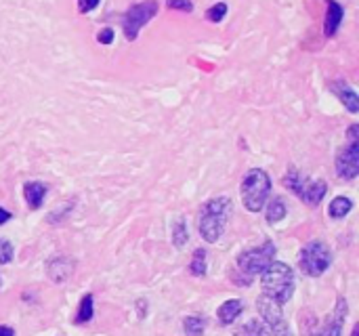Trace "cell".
I'll return each instance as SVG.
<instances>
[{
  "mask_svg": "<svg viewBox=\"0 0 359 336\" xmlns=\"http://www.w3.org/2000/svg\"><path fill=\"white\" fill-rule=\"evenodd\" d=\"M231 210H233V202L229 198H225V196L210 198L200 206V210H198V231H200L204 242H208V244L219 242V238L223 236V231H225V227L229 223Z\"/></svg>",
  "mask_w": 359,
  "mask_h": 336,
  "instance_id": "1",
  "label": "cell"
},
{
  "mask_svg": "<svg viewBox=\"0 0 359 336\" xmlns=\"http://www.w3.org/2000/svg\"><path fill=\"white\" fill-rule=\"evenodd\" d=\"M261 288L263 295L271 301H276L278 305H286L292 295H294V274L292 267L282 263V261H273L263 274H261Z\"/></svg>",
  "mask_w": 359,
  "mask_h": 336,
  "instance_id": "2",
  "label": "cell"
},
{
  "mask_svg": "<svg viewBox=\"0 0 359 336\" xmlns=\"http://www.w3.org/2000/svg\"><path fill=\"white\" fill-rule=\"evenodd\" d=\"M242 204L248 213H261L271 196V177L263 168H250L240 185Z\"/></svg>",
  "mask_w": 359,
  "mask_h": 336,
  "instance_id": "3",
  "label": "cell"
},
{
  "mask_svg": "<svg viewBox=\"0 0 359 336\" xmlns=\"http://www.w3.org/2000/svg\"><path fill=\"white\" fill-rule=\"evenodd\" d=\"M284 187L288 191H292L303 204L316 208L322 204V200L326 198L328 194V183L322 181V179H311V177H305L299 168H290L284 179H282Z\"/></svg>",
  "mask_w": 359,
  "mask_h": 336,
  "instance_id": "4",
  "label": "cell"
},
{
  "mask_svg": "<svg viewBox=\"0 0 359 336\" xmlns=\"http://www.w3.org/2000/svg\"><path fill=\"white\" fill-rule=\"evenodd\" d=\"M276 244L271 240H265L261 246H255V248H248L244 253L238 255V269L242 271V276L246 280L252 282L255 276H261L273 261H276Z\"/></svg>",
  "mask_w": 359,
  "mask_h": 336,
  "instance_id": "5",
  "label": "cell"
},
{
  "mask_svg": "<svg viewBox=\"0 0 359 336\" xmlns=\"http://www.w3.org/2000/svg\"><path fill=\"white\" fill-rule=\"evenodd\" d=\"M332 265V250L322 240H311L303 246L299 255V267L309 278H320Z\"/></svg>",
  "mask_w": 359,
  "mask_h": 336,
  "instance_id": "6",
  "label": "cell"
},
{
  "mask_svg": "<svg viewBox=\"0 0 359 336\" xmlns=\"http://www.w3.org/2000/svg\"><path fill=\"white\" fill-rule=\"evenodd\" d=\"M158 11H160L158 0H143V2L133 4L122 17V32H124L126 40L135 42L139 32L158 15Z\"/></svg>",
  "mask_w": 359,
  "mask_h": 336,
  "instance_id": "7",
  "label": "cell"
},
{
  "mask_svg": "<svg viewBox=\"0 0 359 336\" xmlns=\"http://www.w3.org/2000/svg\"><path fill=\"white\" fill-rule=\"evenodd\" d=\"M337 175L345 181H353L359 175V124L347 130V145L337 154Z\"/></svg>",
  "mask_w": 359,
  "mask_h": 336,
  "instance_id": "8",
  "label": "cell"
},
{
  "mask_svg": "<svg viewBox=\"0 0 359 336\" xmlns=\"http://www.w3.org/2000/svg\"><path fill=\"white\" fill-rule=\"evenodd\" d=\"M257 309H259L261 322L265 326V336H294L290 324L286 322V318L282 314V305H278L276 301H271L267 297H259Z\"/></svg>",
  "mask_w": 359,
  "mask_h": 336,
  "instance_id": "9",
  "label": "cell"
},
{
  "mask_svg": "<svg viewBox=\"0 0 359 336\" xmlns=\"http://www.w3.org/2000/svg\"><path fill=\"white\" fill-rule=\"evenodd\" d=\"M74 269H76V263L67 255H57V257H50L46 261V276L55 284H63L65 280H69Z\"/></svg>",
  "mask_w": 359,
  "mask_h": 336,
  "instance_id": "10",
  "label": "cell"
},
{
  "mask_svg": "<svg viewBox=\"0 0 359 336\" xmlns=\"http://www.w3.org/2000/svg\"><path fill=\"white\" fill-rule=\"evenodd\" d=\"M345 318H347V301H345V299H339L337 309H334L332 318L328 320V324H326L324 328H320L313 336H341L343 335Z\"/></svg>",
  "mask_w": 359,
  "mask_h": 336,
  "instance_id": "11",
  "label": "cell"
},
{
  "mask_svg": "<svg viewBox=\"0 0 359 336\" xmlns=\"http://www.w3.org/2000/svg\"><path fill=\"white\" fill-rule=\"evenodd\" d=\"M345 17V8L337 2V0H326V19H324V36L332 38Z\"/></svg>",
  "mask_w": 359,
  "mask_h": 336,
  "instance_id": "12",
  "label": "cell"
},
{
  "mask_svg": "<svg viewBox=\"0 0 359 336\" xmlns=\"http://www.w3.org/2000/svg\"><path fill=\"white\" fill-rule=\"evenodd\" d=\"M48 191V185L42 181H25L23 183V198L27 202L29 210H38L44 204V196Z\"/></svg>",
  "mask_w": 359,
  "mask_h": 336,
  "instance_id": "13",
  "label": "cell"
},
{
  "mask_svg": "<svg viewBox=\"0 0 359 336\" xmlns=\"http://www.w3.org/2000/svg\"><path fill=\"white\" fill-rule=\"evenodd\" d=\"M330 88H332V93L339 97V101L349 109V114H359V97L358 93L347 84V82H343V80H339V82H332L330 84Z\"/></svg>",
  "mask_w": 359,
  "mask_h": 336,
  "instance_id": "14",
  "label": "cell"
},
{
  "mask_svg": "<svg viewBox=\"0 0 359 336\" xmlns=\"http://www.w3.org/2000/svg\"><path fill=\"white\" fill-rule=\"evenodd\" d=\"M242 311H244V303H242L240 299H231V301H225V303L219 307L217 318H219V322H221L223 326H229V324H233V322L240 318Z\"/></svg>",
  "mask_w": 359,
  "mask_h": 336,
  "instance_id": "15",
  "label": "cell"
},
{
  "mask_svg": "<svg viewBox=\"0 0 359 336\" xmlns=\"http://www.w3.org/2000/svg\"><path fill=\"white\" fill-rule=\"evenodd\" d=\"M286 215H288V208H286L284 198L276 196V198L267 200V204H265V219H267L269 225H278L280 221L286 219Z\"/></svg>",
  "mask_w": 359,
  "mask_h": 336,
  "instance_id": "16",
  "label": "cell"
},
{
  "mask_svg": "<svg viewBox=\"0 0 359 336\" xmlns=\"http://www.w3.org/2000/svg\"><path fill=\"white\" fill-rule=\"evenodd\" d=\"M353 210V200L351 198H347V196H339V198H334L332 202H330V206H328V215L332 217V219H345L349 213Z\"/></svg>",
  "mask_w": 359,
  "mask_h": 336,
  "instance_id": "17",
  "label": "cell"
},
{
  "mask_svg": "<svg viewBox=\"0 0 359 336\" xmlns=\"http://www.w3.org/2000/svg\"><path fill=\"white\" fill-rule=\"evenodd\" d=\"M93 316H95V299H93V295H84L80 305H78V314L74 318V324L82 326V324L90 322Z\"/></svg>",
  "mask_w": 359,
  "mask_h": 336,
  "instance_id": "18",
  "label": "cell"
},
{
  "mask_svg": "<svg viewBox=\"0 0 359 336\" xmlns=\"http://www.w3.org/2000/svg\"><path fill=\"white\" fill-rule=\"evenodd\" d=\"M183 330H185V336H204L206 318H202V316H187L183 320Z\"/></svg>",
  "mask_w": 359,
  "mask_h": 336,
  "instance_id": "19",
  "label": "cell"
},
{
  "mask_svg": "<svg viewBox=\"0 0 359 336\" xmlns=\"http://www.w3.org/2000/svg\"><path fill=\"white\" fill-rule=\"evenodd\" d=\"M206 269H208V261H206V250L204 248H198L191 257V263H189V271L191 276L196 278H204L206 276Z\"/></svg>",
  "mask_w": 359,
  "mask_h": 336,
  "instance_id": "20",
  "label": "cell"
},
{
  "mask_svg": "<svg viewBox=\"0 0 359 336\" xmlns=\"http://www.w3.org/2000/svg\"><path fill=\"white\" fill-rule=\"evenodd\" d=\"M187 240H189L187 223H185V219L181 217V219H177L175 225H172V244H175L177 248H183V246L187 244Z\"/></svg>",
  "mask_w": 359,
  "mask_h": 336,
  "instance_id": "21",
  "label": "cell"
},
{
  "mask_svg": "<svg viewBox=\"0 0 359 336\" xmlns=\"http://www.w3.org/2000/svg\"><path fill=\"white\" fill-rule=\"evenodd\" d=\"M233 336H265V326L261 320H250L233 330Z\"/></svg>",
  "mask_w": 359,
  "mask_h": 336,
  "instance_id": "22",
  "label": "cell"
},
{
  "mask_svg": "<svg viewBox=\"0 0 359 336\" xmlns=\"http://www.w3.org/2000/svg\"><path fill=\"white\" fill-rule=\"evenodd\" d=\"M225 15H227V4L225 2H217L206 11V19L212 21V23H221L225 19Z\"/></svg>",
  "mask_w": 359,
  "mask_h": 336,
  "instance_id": "23",
  "label": "cell"
},
{
  "mask_svg": "<svg viewBox=\"0 0 359 336\" xmlns=\"http://www.w3.org/2000/svg\"><path fill=\"white\" fill-rule=\"evenodd\" d=\"M15 259V248L8 240L0 238V265H8Z\"/></svg>",
  "mask_w": 359,
  "mask_h": 336,
  "instance_id": "24",
  "label": "cell"
},
{
  "mask_svg": "<svg viewBox=\"0 0 359 336\" xmlns=\"http://www.w3.org/2000/svg\"><path fill=\"white\" fill-rule=\"evenodd\" d=\"M74 206H76V200H69L63 208H55L50 215H48V223H59V221H63L67 215H69V210H74Z\"/></svg>",
  "mask_w": 359,
  "mask_h": 336,
  "instance_id": "25",
  "label": "cell"
},
{
  "mask_svg": "<svg viewBox=\"0 0 359 336\" xmlns=\"http://www.w3.org/2000/svg\"><path fill=\"white\" fill-rule=\"evenodd\" d=\"M166 6L172 11H183V13H191L194 11V2L191 0H166Z\"/></svg>",
  "mask_w": 359,
  "mask_h": 336,
  "instance_id": "26",
  "label": "cell"
},
{
  "mask_svg": "<svg viewBox=\"0 0 359 336\" xmlns=\"http://www.w3.org/2000/svg\"><path fill=\"white\" fill-rule=\"evenodd\" d=\"M101 4V0H78V13L86 15L90 11H95Z\"/></svg>",
  "mask_w": 359,
  "mask_h": 336,
  "instance_id": "27",
  "label": "cell"
},
{
  "mask_svg": "<svg viewBox=\"0 0 359 336\" xmlns=\"http://www.w3.org/2000/svg\"><path fill=\"white\" fill-rule=\"evenodd\" d=\"M97 42H99V44H111V42H114V29H111V27H103V29L97 34Z\"/></svg>",
  "mask_w": 359,
  "mask_h": 336,
  "instance_id": "28",
  "label": "cell"
},
{
  "mask_svg": "<svg viewBox=\"0 0 359 336\" xmlns=\"http://www.w3.org/2000/svg\"><path fill=\"white\" fill-rule=\"evenodd\" d=\"M11 217H13V215H11L6 208H2V206H0V225H4L6 221H11Z\"/></svg>",
  "mask_w": 359,
  "mask_h": 336,
  "instance_id": "29",
  "label": "cell"
},
{
  "mask_svg": "<svg viewBox=\"0 0 359 336\" xmlns=\"http://www.w3.org/2000/svg\"><path fill=\"white\" fill-rule=\"evenodd\" d=\"M0 336H15V330L11 326H0Z\"/></svg>",
  "mask_w": 359,
  "mask_h": 336,
  "instance_id": "30",
  "label": "cell"
},
{
  "mask_svg": "<svg viewBox=\"0 0 359 336\" xmlns=\"http://www.w3.org/2000/svg\"><path fill=\"white\" fill-rule=\"evenodd\" d=\"M137 307H139V318H145V307H147V303H145V301H139Z\"/></svg>",
  "mask_w": 359,
  "mask_h": 336,
  "instance_id": "31",
  "label": "cell"
},
{
  "mask_svg": "<svg viewBox=\"0 0 359 336\" xmlns=\"http://www.w3.org/2000/svg\"><path fill=\"white\" fill-rule=\"evenodd\" d=\"M351 336H359V326H355V328H353V332H351Z\"/></svg>",
  "mask_w": 359,
  "mask_h": 336,
  "instance_id": "32",
  "label": "cell"
},
{
  "mask_svg": "<svg viewBox=\"0 0 359 336\" xmlns=\"http://www.w3.org/2000/svg\"><path fill=\"white\" fill-rule=\"evenodd\" d=\"M0 286H2V280H0Z\"/></svg>",
  "mask_w": 359,
  "mask_h": 336,
  "instance_id": "33",
  "label": "cell"
}]
</instances>
